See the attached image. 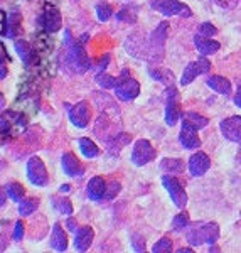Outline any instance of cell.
<instances>
[{
  "mask_svg": "<svg viewBox=\"0 0 241 253\" xmlns=\"http://www.w3.org/2000/svg\"><path fill=\"white\" fill-rule=\"evenodd\" d=\"M7 130H9V122H7L5 118L0 117V133L7 132Z\"/></svg>",
  "mask_w": 241,
  "mask_h": 253,
  "instance_id": "obj_40",
  "label": "cell"
},
{
  "mask_svg": "<svg viewBox=\"0 0 241 253\" xmlns=\"http://www.w3.org/2000/svg\"><path fill=\"white\" fill-rule=\"evenodd\" d=\"M20 20H22V17H20L19 12H12L9 15V38L14 39L17 36V32L20 29Z\"/></svg>",
  "mask_w": 241,
  "mask_h": 253,
  "instance_id": "obj_29",
  "label": "cell"
},
{
  "mask_svg": "<svg viewBox=\"0 0 241 253\" xmlns=\"http://www.w3.org/2000/svg\"><path fill=\"white\" fill-rule=\"evenodd\" d=\"M150 7L154 10L161 12V14L167 15H181V17H191L193 12L187 5H184L179 0H150Z\"/></svg>",
  "mask_w": 241,
  "mask_h": 253,
  "instance_id": "obj_3",
  "label": "cell"
},
{
  "mask_svg": "<svg viewBox=\"0 0 241 253\" xmlns=\"http://www.w3.org/2000/svg\"><path fill=\"white\" fill-rule=\"evenodd\" d=\"M235 103L238 105V107L241 108V91L236 93V96H235Z\"/></svg>",
  "mask_w": 241,
  "mask_h": 253,
  "instance_id": "obj_44",
  "label": "cell"
},
{
  "mask_svg": "<svg viewBox=\"0 0 241 253\" xmlns=\"http://www.w3.org/2000/svg\"><path fill=\"white\" fill-rule=\"evenodd\" d=\"M69 189H71V186H68V184H63V186L59 187V191H61V193H68Z\"/></svg>",
  "mask_w": 241,
  "mask_h": 253,
  "instance_id": "obj_45",
  "label": "cell"
},
{
  "mask_svg": "<svg viewBox=\"0 0 241 253\" xmlns=\"http://www.w3.org/2000/svg\"><path fill=\"white\" fill-rule=\"evenodd\" d=\"M117 20H120V22L133 24L137 20V9H132V7H123V9L117 14Z\"/></svg>",
  "mask_w": 241,
  "mask_h": 253,
  "instance_id": "obj_27",
  "label": "cell"
},
{
  "mask_svg": "<svg viewBox=\"0 0 241 253\" xmlns=\"http://www.w3.org/2000/svg\"><path fill=\"white\" fill-rule=\"evenodd\" d=\"M15 51H17L19 58L22 59V63L26 64L27 68H31L32 64L38 61V56H36L34 49L29 42H26V41H17L15 42Z\"/></svg>",
  "mask_w": 241,
  "mask_h": 253,
  "instance_id": "obj_15",
  "label": "cell"
},
{
  "mask_svg": "<svg viewBox=\"0 0 241 253\" xmlns=\"http://www.w3.org/2000/svg\"><path fill=\"white\" fill-rule=\"evenodd\" d=\"M5 59V54H3V47H2V44H0V61H3Z\"/></svg>",
  "mask_w": 241,
  "mask_h": 253,
  "instance_id": "obj_47",
  "label": "cell"
},
{
  "mask_svg": "<svg viewBox=\"0 0 241 253\" xmlns=\"http://www.w3.org/2000/svg\"><path fill=\"white\" fill-rule=\"evenodd\" d=\"M96 15L100 22H106L108 19H112L113 15V9L108 5V3H98L96 5Z\"/></svg>",
  "mask_w": 241,
  "mask_h": 253,
  "instance_id": "obj_32",
  "label": "cell"
},
{
  "mask_svg": "<svg viewBox=\"0 0 241 253\" xmlns=\"http://www.w3.org/2000/svg\"><path fill=\"white\" fill-rule=\"evenodd\" d=\"M189 224V214L184 211V213H179L177 216L174 218V221H172V230L174 231H182L184 228Z\"/></svg>",
  "mask_w": 241,
  "mask_h": 253,
  "instance_id": "obj_33",
  "label": "cell"
},
{
  "mask_svg": "<svg viewBox=\"0 0 241 253\" xmlns=\"http://www.w3.org/2000/svg\"><path fill=\"white\" fill-rule=\"evenodd\" d=\"M5 107V98L2 96V93H0V108H3Z\"/></svg>",
  "mask_w": 241,
  "mask_h": 253,
  "instance_id": "obj_46",
  "label": "cell"
},
{
  "mask_svg": "<svg viewBox=\"0 0 241 253\" xmlns=\"http://www.w3.org/2000/svg\"><path fill=\"white\" fill-rule=\"evenodd\" d=\"M154 157H155L154 147L149 140H145V138L138 140L135 144V147H133V150H132V162L135 166L149 164L150 161H154Z\"/></svg>",
  "mask_w": 241,
  "mask_h": 253,
  "instance_id": "obj_7",
  "label": "cell"
},
{
  "mask_svg": "<svg viewBox=\"0 0 241 253\" xmlns=\"http://www.w3.org/2000/svg\"><path fill=\"white\" fill-rule=\"evenodd\" d=\"M167 29H169V24L167 22H161L157 26V29L152 32V36H150V47H152L154 52L162 51V47H164L165 44V39H167Z\"/></svg>",
  "mask_w": 241,
  "mask_h": 253,
  "instance_id": "obj_18",
  "label": "cell"
},
{
  "mask_svg": "<svg viewBox=\"0 0 241 253\" xmlns=\"http://www.w3.org/2000/svg\"><path fill=\"white\" fill-rule=\"evenodd\" d=\"M194 42H196V47H198V51L201 52L202 56L214 54V52L219 51V47H221L218 41L207 39V38H204V36H196Z\"/></svg>",
  "mask_w": 241,
  "mask_h": 253,
  "instance_id": "obj_21",
  "label": "cell"
},
{
  "mask_svg": "<svg viewBox=\"0 0 241 253\" xmlns=\"http://www.w3.org/2000/svg\"><path fill=\"white\" fill-rule=\"evenodd\" d=\"M93 238H95V231L89 226H83L78 228V231L75 233V247L78 252H86L89 248V245L93 243Z\"/></svg>",
  "mask_w": 241,
  "mask_h": 253,
  "instance_id": "obj_14",
  "label": "cell"
},
{
  "mask_svg": "<svg viewBox=\"0 0 241 253\" xmlns=\"http://www.w3.org/2000/svg\"><path fill=\"white\" fill-rule=\"evenodd\" d=\"M106 194V182L101 177H93L88 182V196L91 201H100Z\"/></svg>",
  "mask_w": 241,
  "mask_h": 253,
  "instance_id": "obj_19",
  "label": "cell"
},
{
  "mask_svg": "<svg viewBox=\"0 0 241 253\" xmlns=\"http://www.w3.org/2000/svg\"><path fill=\"white\" fill-rule=\"evenodd\" d=\"M51 247L54 248L56 252H66L68 248V238H66V233L63 231L61 224L56 223L52 226V233H51Z\"/></svg>",
  "mask_w": 241,
  "mask_h": 253,
  "instance_id": "obj_20",
  "label": "cell"
},
{
  "mask_svg": "<svg viewBox=\"0 0 241 253\" xmlns=\"http://www.w3.org/2000/svg\"><path fill=\"white\" fill-rule=\"evenodd\" d=\"M5 191H3V189H0V208H2L3 205H5Z\"/></svg>",
  "mask_w": 241,
  "mask_h": 253,
  "instance_id": "obj_43",
  "label": "cell"
},
{
  "mask_svg": "<svg viewBox=\"0 0 241 253\" xmlns=\"http://www.w3.org/2000/svg\"><path fill=\"white\" fill-rule=\"evenodd\" d=\"M5 193L12 201L20 203L24 198V194H26V191H24V187L20 186L19 182H9V184L5 186Z\"/></svg>",
  "mask_w": 241,
  "mask_h": 253,
  "instance_id": "obj_25",
  "label": "cell"
},
{
  "mask_svg": "<svg viewBox=\"0 0 241 253\" xmlns=\"http://www.w3.org/2000/svg\"><path fill=\"white\" fill-rule=\"evenodd\" d=\"M2 20H3V14L0 12V22H2Z\"/></svg>",
  "mask_w": 241,
  "mask_h": 253,
  "instance_id": "obj_50",
  "label": "cell"
},
{
  "mask_svg": "<svg viewBox=\"0 0 241 253\" xmlns=\"http://www.w3.org/2000/svg\"><path fill=\"white\" fill-rule=\"evenodd\" d=\"M68 64L71 66L73 71L84 73L86 69L91 68V61H89L86 51L80 42H71L68 51Z\"/></svg>",
  "mask_w": 241,
  "mask_h": 253,
  "instance_id": "obj_4",
  "label": "cell"
},
{
  "mask_svg": "<svg viewBox=\"0 0 241 253\" xmlns=\"http://www.w3.org/2000/svg\"><path fill=\"white\" fill-rule=\"evenodd\" d=\"M3 31V22H0V32Z\"/></svg>",
  "mask_w": 241,
  "mask_h": 253,
  "instance_id": "obj_49",
  "label": "cell"
},
{
  "mask_svg": "<svg viewBox=\"0 0 241 253\" xmlns=\"http://www.w3.org/2000/svg\"><path fill=\"white\" fill-rule=\"evenodd\" d=\"M7 76V68L3 64V61H0V80H3Z\"/></svg>",
  "mask_w": 241,
  "mask_h": 253,
  "instance_id": "obj_41",
  "label": "cell"
},
{
  "mask_svg": "<svg viewBox=\"0 0 241 253\" xmlns=\"http://www.w3.org/2000/svg\"><path fill=\"white\" fill-rule=\"evenodd\" d=\"M117 81H118V78H113V76L106 75V73H100V75H96V83L105 89L115 88Z\"/></svg>",
  "mask_w": 241,
  "mask_h": 253,
  "instance_id": "obj_30",
  "label": "cell"
},
{
  "mask_svg": "<svg viewBox=\"0 0 241 253\" xmlns=\"http://www.w3.org/2000/svg\"><path fill=\"white\" fill-rule=\"evenodd\" d=\"M170 250H172V242H170L169 238L159 240V242L155 243L154 248H152L154 253H169Z\"/></svg>",
  "mask_w": 241,
  "mask_h": 253,
  "instance_id": "obj_34",
  "label": "cell"
},
{
  "mask_svg": "<svg viewBox=\"0 0 241 253\" xmlns=\"http://www.w3.org/2000/svg\"><path fill=\"white\" fill-rule=\"evenodd\" d=\"M118 193H120V182L113 181L112 184H110V191L105 194V198H106V199H113Z\"/></svg>",
  "mask_w": 241,
  "mask_h": 253,
  "instance_id": "obj_37",
  "label": "cell"
},
{
  "mask_svg": "<svg viewBox=\"0 0 241 253\" xmlns=\"http://www.w3.org/2000/svg\"><path fill=\"white\" fill-rule=\"evenodd\" d=\"M27 177H29L31 184H34L38 187L47 186L49 175H47L46 166L42 164V161H40L39 157L29 159V162H27Z\"/></svg>",
  "mask_w": 241,
  "mask_h": 253,
  "instance_id": "obj_5",
  "label": "cell"
},
{
  "mask_svg": "<svg viewBox=\"0 0 241 253\" xmlns=\"http://www.w3.org/2000/svg\"><path fill=\"white\" fill-rule=\"evenodd\" d=\"M209 69H211V63L207 59H198V61H193V63H189L186 66V69H184V73H182V78H181V84H189L191 81H193L196 76H199V75H206V73H209Z\"/></svg>",
  "mask_w": 241,
  "mask_h": 253,
  "instance_id": "obj_8",
  "label": "cell"
},
{
  "mask_svg": "<svg viewBox=\"0 0 241 253\" xmlns=\"http://www.w3.org/2000/svg\"><path fill=\"white\" fill-rule=\"evenodd\" d=\"M181 105H179L177 100V89L170 88L169 89V95H167V108H165V122L167 125H175L177 120L181 118Z\"/></svg>",
  "mask_w": 241,
  "mask_h": 253,
  "instance_id": "obj_10",
  "label": "cell"
},
{
  "mask_svg": "<svg viewBox=\"0 0 241 253\" xmlns=\"http://www.w3.org/2000/svg\"><path fill=\"white\" fill-rule=\"evenodd\" d=\"M207 118L199 115V113H194V112H187L182 115V128H189V130H201L204 126L207 125Z\"/></svg>",
  "mask_w": 241,
  "mask_h": 253,
  "instance_id": "obj_16",
  "label": "cell"
},
{
  "mask_svg": "<svg viewBox=\"0 0 241 253\" xmlns=\"http://www.w3.org/2000/svg\"><path fill=\"white\" fill-rule=\"evenodd\" d=\"M42 26L47 32H56L63 26V19H61L59 10L56 9H47L42 15Z\"/></svg>",
  "mask_w": 241,
  "mask_h": 253,
  "instance_id": "obj_17",
  "label": "cell"
},
{
  "mask_svg": "<svg viewBox=\"0 0 241 253\" xmlns=\"http://www.w3.org/2000/svg\"><path fill=\"white\" fill-rule=\"evenodd\" d=\"M179 140H181V144L186 147V149H198V147H201V138L198 137L196 130L182 128L181 135H179Z\"/></svg>",
  "mask_w": 241,
  "mask_h": 253,
  "instance_id": "obj_22",
  "label": "cell"
},
{
  "mask_svg": "<svg viewBox=\"0 0 241 253\" xmlns=\"http://www.w3.org/2000/svg\"><path fill=\"white\" fill-rule=\"evenodd\" d=\"M64 42H66L68 46H69V44H71V42H75V41H73V38H71V32H69L68 29L64 31Z\"/></svg>",
  "mask_w": 241,
  "mask_h": 253,
  "instance_id": "obj_42",
  "label": "cell"
},
{
  "mask_svg": "<svg viewBox=\"0 0 241 253\" xmlns=\"http://www.w3.org/2000/svg\"><path fill=\"white\" fill-rule=\"evenodd\" d=\"M189 252H193V250H191V248H181V250H179V253H189Z\"/></svg>",
  "mask_w": 241,
  "mask_h": 253,
  "instance_id": "obj_48",
  "label": "cell"
},
{
  "mask_svg": "<svg viewBox=\"0 0 241 253\" xmlns=\"http://www.w3.org/2000/svg\"><path fill=\"white\" fill-rule=\"evenodd\" d=\"M216 32H218V29H216V27L209 22H204L201 26V36H207V38H211V36H214Z\"/></svg>",
  "mask_w": 241,
  "mask_h": 253,
  "instance_id": "obj_36",
  "label": "cell"
},
{
  "mask_svg": "<svg viewBox=\"0 0 241 253\" xmlns=\"http://www.w3.org/2000/svg\"><path fill=\"white\" fill-rule=\"evenodd\" d=\"M223 135L231 142L241 144V117H230L219 124Z\"/></svg>",
  "mask_w": 241,
  "mask_h": 253,
  "instance_id": "obj_9",
  "label": "cell"
},
{
  "mask_svg": "<svg viewBox=\"0 0 241 253\" xmlns=\"http://www.w3.org/2000/svg\"><path fill=\"white\" fill-rule=\"evenodd\" d=\"M162 182H164L167 193H169L170 198H172L174 205L179 206V208L186 206L187 194H186V191H184L181 181H179L177 177H174V175H164V177H162Z\"/></svg>",
  "mask_w": 241,
  "mask_h": 253,
  "instance_id": "obj_6",
  "label": "cell"
},
{
  "mask_svg": "<svg viewBox=\"0 0 241 253\" xmlns=\"http://www.w3.org/2000/svg\"><path fill=\"white\" fill-rule=\"evenodd\" d=\"M209 167H211V159L204 152L194 154V156L189 159V170L196 177H198V175H204L209 170Z\"/></svg>",
  "mask_w": 241,
  "mask_h": 253,
  "instance_id": "obj_13",
  "label": "cell"
},
{
  "mask_svg": "<svg viewBox=\"0 0 241 253\" xmlns=\"http://www.w3.org/2000/svg\"><path fill=\"white\" fill-rule=\"evenodd\" d=\"M69 120L78 128H84L89 124V107L86 101H78V103L69 110Z\"/></svg>",
  "mask_w": 241,
  "mask_h": 253,
  "instance_id": "obj_11",
  "label": "cell"
},
{
  "mask_svg": "<svg viewBox=\"0 0 241 253\" xmlns=\"http://www.w3.org/2000/svg\"><path fill=\"white\" fill-rule=\"evenodd\" d=\"M61 166H63L64 174L69 175V177H76V175L80 177V175H83L84 172L83 164H81V162L78 161V157L71 152L63 154V157H61Z\"/></svg>",
  "mask_w": 241,
  "mask_h": 253,
  "instance_id": "obj_12",
  "label": "cell"
},
{
  "mask_svg": "<svg viewBox=\"0 0 241 253\" xmlns=\"http://www.w3.org/2000/svg\"><path fill=\"white\" fill-rule=\"evenodd\" d=\"M207 86L211 89H214L216 93H219V95H228V93H231V83L226 78H223V76H211V78L207 80Z\"/></svg>",
  "mask_w": 241,
  "mask_h": 253,
  "instance_id": "obj_23",
  "label": "cell"
},
{
  "mask_svg": "<svg viewBox=\"0 0 241 253\" xmlns=\"http://www.w3.org/2000/svg\"><path fill=\"white\" fill-rule=\"evenodd\" d=\"M132 245H133V250L135 252H145V240L142 238L140 235H132Z\"/></svg>",
  "mask_w": 241,
  "mask_h": 253,
  "instance_id": "obj_35",
  "label": "cell"
},
{
  "mask_svg": "<svg viewBox=\"0 0 241 253\" xmlns=\"http://www.w3.org/2000/svg\"><path fill=\"white\" fill-rule=\"evenodd\" d=\"M219 236V226L216 223H199L194 228L187 230V240L191 245H212Z\"/></svg>",
  "mask_w": 241,
  "mask_h": 253,
  "instance_id": "obj_1",
  "label": "cell"
},
{
  "mask_svg": "<svg viewBox=\"0 0 241 253\" xmlns=\"http://www.w3.org/2000/svg\"><path fill=\"white\" fill-rule=\"evenodd\" d=\"M113 89H115V95L120 98V100L130 101L138 96V93H140V84L130 76L128 71H121L120 78L117 81V86Z\"/></svg>",
  "mask_w": 241,
  "mask_h": 253,
  "instance_id": "obj_2",
  "label": "cell"
},
{
  "mask_svg": "<svg viewBox=\"0 0 241 253\" xmlns=\"http://www.w3.org/2000/svg\"><path fill=\"white\" fill-rule=\"evenodd\" d=\"M162 170H165V172H179V170H182V161H179V159H164L162 161Z\"/></svg>",
  "mask_w": 241,
  "mask_h": 253,
  "instance_id": "obj_28",
  "label": "cell"
},
{
  "mask_svg": "<svg viewBox=\"0 0 241 253\" xmlns=\"http://www.w3.org/2000/svg\"><path fill=\"white\" fill-rule=\"evenodd\" d=\"M52 205H54L56 210L59 211V213H63V214H73V206H71V203H69V199L66 198H54L52 199Z\"/></svg>",
  "mask_w": 241,
  "mask_h": 253,
  "instance_id": "obj_31",
  "label": "cell"
},
{
  "mask_svg": "<svg viewBox=\"0 0 241 253\" xmlns=\"http://www.w3.org/2000/svg\"><path fill=\"white\" fill-rule=\"evenodd\" d=\"M39 208V199H22V201L19 203V213L22 216H29L34 213L36 210Z\"/></svg>",
  "mask_w": 241,
  "mask_h": 253,
  "instance_id": "obj_26",
  "label": "cell"
},
{
  "mask_svg": "<svg viewBox=\"0 0 241 253\" xmlns=\"http://www.w3.org/2000/svg\"><path fill=\"white\" fill-rule=\"evenodd\" d=\"M66 226H68L69 231H73V233H76V231H78V223L75 221V219H68Z\"/></svg>",
  "mask_w": 241,
  "mask_h": 253,
  "instance_id": "obj_39",
  "label": "cell"
},
{
  "mask_svg": "<svg viewBox=\"0 0 241 253\" xmlns=\"http://www.w3.org/2000/svg\"><path fill=\"white\" fill-rule=\"evenodd\" d=\"M24 236V224L22 221H17L15 223V228H14V240L15 242H20Z\"/></svg>",
  "mask_w": 241,
  "mask_h": 253,
  "instance_id": "obj_38",
  "label": "cell"
},
{
  "mask_svg": "<svg viewBox=\"0 0 241 253\" xmlns=\"http://www.w3.org/2000/svg\"><path fill=\"white\" fill-rule=\"evenodd\" d=\"M78 145H80L81 154H83L86 159H93L100 154V149H98L95 142L89 140V138H80V140H78Z\"/></svg>",
  "mask_w": 241,
  "mask_h": 253,
  "instance_id": "obj_24",
  "label": "cell"
}]
</instances>
